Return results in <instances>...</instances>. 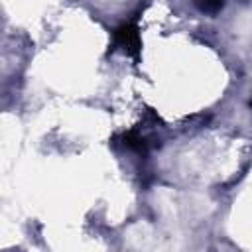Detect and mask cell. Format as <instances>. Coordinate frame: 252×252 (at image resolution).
Returning <instances> with one entry per match:
<instances>
[{
	"mask_svg": "<svg viewBox=\"0 0 252 252\" xmlns=\"http://www.w3.org/2000/svg\"><path fill=\"white\" fill-rule=\"evenodd\" d=\"M201 10H207V12H215V10H220L224 4L222 2H199L197 4Z\"/></svg>",
	"mask_w": 252,
	"mask_h": 252,
	"instance_id": "cell-3",
	"label": "cell"
},
{
	"mask_svg": "<svg viewBox=\"0 0 252 252\" xmlns=\"http://www.w3.org/2000/svg\"><path fill=\"white\" fill-rule=\"evenodd\" d=\"M112 43L114 47H122L130 57L138 59L142 51V39H140V28L136 20H128L116 26L112 32Z\"/></svg>",
	"mask_w": 252,
	"mask_h": 252,
	"instance_id": "cell-1",
	"label": "cell"
},
{
	"mask_svg": "<svg viewBox=\"0 0 252 252\" xmlns=\"http://www.w3.org/2000/svg\"><path fill=\"white\" fill-rule=\"evenodd\" d=\"M120 140H122V146L128 148V150H134V152H140V154H144V152L148 150V142H146V138L140 136L136 130H128V132H124V134L120 136Z\"/></svg>",
	"mask_w": 252,
	"mask_h": 252,
	"instance_id": "cell-2",
	"label": "cell"
}]
</instances>
